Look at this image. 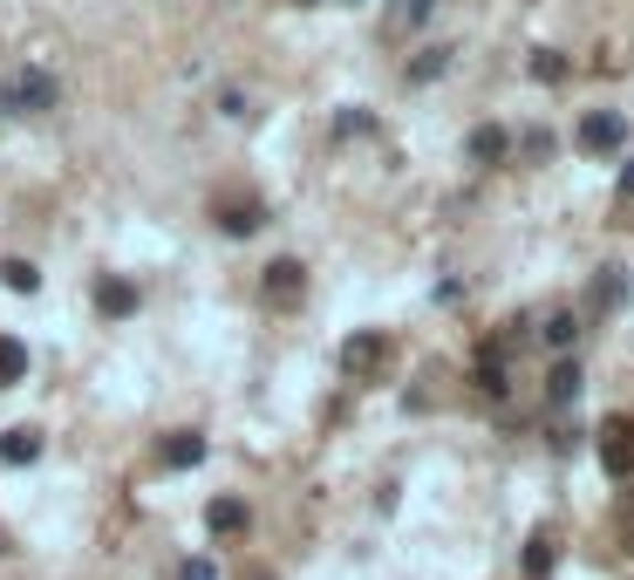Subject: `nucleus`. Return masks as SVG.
Wrapping results in <instances>:
<instances>
[{
  "label": "nucleus",
  "instance_id": "obj_1",
  "mask_svg": "<svg viewBox=\"0 0 634 580\" xmlns=\"http://www.w3.org/2000/svg\"><path fill=\"white\" fill-rule=\"evenodd\" d=\"M0 109H14V116L55 109V75H49V68H14L8 83H0Z\"/></svg>",
  "mask_w": 634,
  "mask_h": 580
},
{
  "label": "nucleus",
  "instance_id": "obj_2",
  "mask_svg": "<svg viewBox=\"0 0 634 580\" xmlns=\"http://www.w3.org/2000/svg\"><path fill=\"white\" fill-rule=\"evenodd\" d=\"M621 144H627V116L621 109H593L580 124V150H587V158H607V150H621Z\"/></svg>",
  "mask_w": 634,
  "mask_h": 580
},
{
  "label": "nucleus",
  "instance_id": "obj_3",
  "mask_svg": "<svg viewBox=\"0 0 634 580\" xmlns=\"http://www.w3.org/2000/svg\"><path fill=\"white\" fill-rule=\"evenodd\" d=\"M601 464L614 478H634V416H607L601 423Z\"/></svg>",
  "mask_w": 634,
  "mask_h": 580
},
{
  "label": "nucleus",
  "instance_id": "obj_4",
  "mask_svg": "<svg viewBox=\"0 0 634 580\" xmlns=\"http://www.w3.org/2000/svg\"><path fill=\"white\" fill-rule=\"evenodd\" d=\"M382 356H389V341L369 328V335H348L341 341V376H355V382H362V376H376L382 369Z\"/></svg>",
  "mask_w": 634,
  "mask_h": 580
},
{
  "label": "nucleus",
  "instance_id": "obj_5",
  "mask_svg": "<svg viewBox=\"0 0 634 580\" xmlns=\"http://www.w3.org/2000/svg\"><path fill=\"white\" fill-rule=\"evenodd\" d=\"M300 294H307V266L300 260H273L266 266V300L273 307H300Z\"/></svg>",
  "mask_w": 634,
  "mask_h": 580
},
{
  "label": "nucleus",
  "instance_id": "obj_6",
  "mask_svg": "<svg viewBox=\"0 0 634 580\" xmlns=\"http://www.w3.org/2000/svg\"><path fill=\"white\" fill-rule=\"evenodd\" d=\"M587 307H593V315H621V307H627V266H601L593 287H587Z\"/></svg>",
  "mask_w": 634,
  "mask_h": 580
},
{
  "label": "nucleus",
  "instance_id": "obj_7",
  "mask_svg": "<svg viewBox=\"0 0 634 580\" xmlns=\"http://www.w3.org/2000/svg\"><path fill=\"white\" fill-rule=\"evenodd\" d=\"M198 457H205V437H198V431H171L165 437V472H191Z\"/></svg>",
  "mask_w": 634,
  "mask_h": 580
},
{
  "label": "nucleus",
  "instance_id": "obj_8",
  "mask_svg": "<svg viewBox=\"0 0 634 580\" xmlns=\"http://www.w3.org/2000/svg\"><path fill=\"white\" fill-rule=\"evenodd\" d=\"M464 150H471V158H478V165H498L505 150H511V137H505L498 124H478V130H471V144H464Z\"/></svg>",
  "mask_w": 634,
  "mask_h": 580
},
{
  "label": "nucleus",
  "instance_id": "obj_9",
  "mask_svg": "<svg viewBox=\"0 0 634 580\" xmlns=\"http://www.w3.org/2000/svg\"><path fill=\"white\" fill-rule=\"evenodd\" d=\"M34 457H42V437H34L28 423L21 431H0V464H34Z\"/></svg>",
  "mask_w": 634,
  "mask_h": 580
},
{
  "label": "nucleus",
  "instance_id": "obj_10",
  "mask_svg": "<svg viewBox=\"0 0 634 580\" xmlns=\"http://www.w3.org/2000/svg\"><path fill=\"white\" fill-rule=\"evenodd\" d=\"M96 307L103 315H137V287L130 281H96Z\"/></svg>",
  "mask_w": 634,
  "mask_h": 580
},
{
  "label": "nucleus",
  "instance_id": "obj_11",
  "mask_svg": "<svg viewBox=\"0 0 634 580\" xmlns=\"http://www.w3.org/2000/svg\"><path fill=\"white\" fill-rule=\"evenodd\" d=\"M260 219H266V212H260L253 199H232V205H219V225L232 232V240H246V232H253Z\"/></svg>",
  "mask_w": 634,
  "mask_h": 580
},
{
  "label": "nucleus",
  "instance_id": "obj_12",
  "mask_svg": "<svg viewBox=\"0 0 634 580\" xmlns=\"http://www.w3.org/2000/svg\"><path fill=\"white\" fill-rule=\"evenodd\" d=\"M573 397H580V369H573V362H560V369L546 376V403H552V410H567Z\"/></svg>",
  "mask_w": 634,
  "mask_h": 580
},
{
  "label": "nucleus",
  "instance_id": "obj_13",
  "mask_svg": "<svg viewBox=\"0 0 634 580\" xmlns=\"http://www.w3.org/2000/svg\"><path fill=\"white\" fill-rule=\"evenodd\" d=\"M205 526H212V532H246V506H240V498H212Z\"/></svg>",
  "mask_w": 634,
  "mask_h": 580
},
{
  "label": "nucleus",
  "instance_id": "obj_14",
  "mask_svg": "<svg viewBox=\"0 0 634 580\" xmlns=\"http://www.w3.org/2000/svg\"><path fill=\"white\" fill-rule=\"evenodd\" d=\"M21 376H28V348L14 335H0V390H14Z\"/></svg>",
  "mask_w": 634,
  "mask_h": 580
},
{
  "label": "nucleus",
  "instance_id": "obj_15",
  "mask_svg": "<svg viewBox=\"0 0 634 580\" xmlns=\"http://www.w3.org/2000/svg\"><path fill=\"white\" fill-rule=\"evenodd\" d=\"M0 281H8L14 294H34V287H42V274H34L28 260H8V266H0Z\"/></svg>",
  "mask_w": 634,
  "mask_h": 580
},
{
  "label": "nucleus",
  "instance_id": "obj_16",
  "mask_svg": "<svg viewBox=\"0 0 634 580\" xmlns=\"http://www.w3.org/2000/svg\"><path fill=\"white\" fill-rule=\"evenodd\" d=\"M444 68H451V55H444V49H423V55L410 62V83H430V75H444Z\"/></svg>",
  "mask_w": 634,
  "mask_h": 580
},
{
  "label": "nucleus",
  "instance_id": "obj_17",
  "mask_svg": "<svg viewBox=\"0 0 634 580\" xmlns=\"http://www.w3.org/2000/svg\"><path fill=\"white\" fill-rule=\"evenodd\" d=\"M369 130H376L369 109H341V116H335V137H369Z\"/></svg>",
  "mask_w": 634,
  "mask_h": 580
},
{
  "label": "nucleus",
  "instance_id": "obj_18",
  "mask_svg": "<svg viewBox=\"0 0 634 580\" xmlns=\"http://www.w3.org/2000/svg\"><path fill=\"white\" fill-rule=\"evenodd\" d=\"M526 68L539 75V83H560V75H567V62L552 55V49H532V62H526Z\"/></svg>",
  "mask_w": 634,
  "mask_h": 580
},
{
  "label": "nucleus",
  "instance_id": "obj_19",
  "mask_svg": "<svg viewBox=\"0 0 634 580\" xmlns=\"http://www.w3.org/2000/svg\"><path fill=\"white\" fill-rule=\"evenodd\" d=\"M546 341H552V348H573V341H580V321H573V315H552V321H546Z\"/></svg>",
  "mask_w": 634,
  "mask_h": 580
},
{
  "label": "nucleus",
  "instance_id": "obj_20",
  "mask_svg": "<svg viewBox=\"0 0 634 580\" xmlns=\"http://www.w3.org/2000/svg\"><path fill=\"white\" fill-rule=\"evenodd\" d=\"M526 573H552V539H546V532L526 547Z\"/></svg>",
  "mask_w": 634,
  "mask_h": 580
},
{
  "label": "nucleus",
  "instance_id": "obj_21",
  "mask_svg": "<svg viewBox=\"0 0 634 580\" xmlns=\"http://www.w3.org/2000/svg\"><path fill=\"white\" fill-rule=\"evenodd\" d=\"M430 8H437V0H395V21H410V28H416Z\"/></svg>",
  "mask_w": 634,
  "mask_h": 580
},
{
  "label": "nucleus",
  "instance_id": "obj_22",
  "mask_svg": "<svg viewBox=\"0 0 634 580\" xmlns=\"http://www.w3.org/2000/svg\"><path fill=\"white\" fill-rule=\"evenodd\" d=\"M178 580H219V567H212V560H184Z\"/></svg>",
  "mask_w": 634,
  "mask_h": 580
},
{
  "label": "nucleus",
  "instance_id": "obj_23",
  "mask_svg": "<svg viewBox=\"0 0 634 580\" xmlns=\"http://www.w3.org/2000/svg\"><path fill=\"white\" fill-rule=\"evenodd\" d=\"M621 205H634V165L621 171Z\"/></svg>",
  "mask_w": 634,
  "mask_h": 580
},
{
  "label": "nucleus",
  "instance_id": "obj_24",
  "mask_svg": "<svg viewBox=\"0 0 634 580\" xmlns=\"http://www.w3.org/2000/svg\"><path fill=\"white\" fill-rule=\"evenodd\" d=\"M246 580H273V573H266V567H253V573H246Z\"/></svg>",
  "mask_w": 634,
  "mask_h": 580
},
{
  "label": "nucleus",
  "instance_id": "obj_25",
  "mask_svg": "<svg viewBox=\"0 0 634 580\" xmlns=\"http://www.w3.org/2000/svg\"><path fill=\"white\" fill-rule=\"evenodd\" d=\"M300 8H314V0H300Z\"/></svg>",
  "mask_w": 634,
  "mask_h": 580
}]
</instances>
